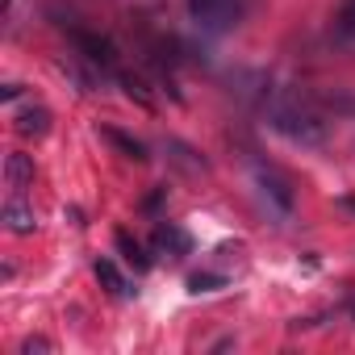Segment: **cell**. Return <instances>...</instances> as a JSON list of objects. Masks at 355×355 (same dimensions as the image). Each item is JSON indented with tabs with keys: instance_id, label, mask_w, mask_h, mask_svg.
Segmentation results:
<instances>
[{
	"instance_id": "obj_9",
	"label": "cell",
	"mask_w": 355,
	"mask_h": 355,
	"mask_svg": "<svg viewBox=\"0 0 355 355\" xmlns=\"http://www.w3.org/2000/svg\"><path fill=\"white\" fill-rule=\"evenodd\" d=\"M92 272H96V280H101V288L109 293V297H117V301H130L138 288H130V280L121 276V268L113 263V259H96L92 263Z\"/></svg>"
},
{
	"instance_id": "obj_5",
	"label": "cell",
	"mask_w": 355,
	"mask_h": 355,
	"mask_svg": "<svg viewBox=\"0 0 355 355\" xmlns=\"http://www.w3.org/2000/svg\"><path fill=\"white\" fill-rule=\"evenodd\" d=\"M150 251L167 255V259H184L193 251V234L184 226H175V222H159L155 234H150Z\"/></svg>"
},
{
	"instance_id": "obj_8",
	"label": "cell",
	"mask_w": 355,
	"mask_h": 355,
	"mask_svg": "<svg viewBox=\"0 0 355 355\" xmlns=\"http://www.w3.org/2000/svg\"><path fill=\"white\" fill-rule=\"evenodd\" d=\"M13 130L21 138H46L51 134V109L46 105H26L17 117H13Z\"/></svg>"
},
{
	"instance_id": "obj_7",
	"label": "cell",
	"mask_w": 355,
	"mask_h": 355,
	"mask_svg": "<svg viewBox=\"0 0 355 355\" xmlns=\"http://www.w3.org/2000/svg\"><path fill=\"white\" fill-rule=\"evenodd\" d=\"M5 189L17 193V197H26V189H34V159H30V155L13 150V155L5 159Z\"/></svg>"
},
{
	"instance_id": "obj_1",
	"label": "cell",
	"mask_w": 355,
	"mask_h": 355,
	"mask_svg": "<svg viewBox=\"0 0 355 355\" xmlns=\"http://www.w3.org/2000/svg\"><path fill=\"white\" fill-rule=\"evenodd\" d=\"M268 125L288 138L293 146H322L326 142V117L301 101H284V96H272L268 101Z\"/></svg>"
},
{
	"instance_id": "obj_16",
	"label": "cell",
	"mask_w": 355,
	"mask_h": 355,
	"mask_svg": "<svg viewBox=\"0 0 355 355\" xmlns=\"http://www.w3.org/2000/svg\"><path fill=\"white\" fill-rule=\"evenodd\" d=\"M34 351H38V355H46V351H55V343H51V338H42V334H30V338L21 343V355H34Z\"/></svg>"
},
{
	"instance_id": "obj_4",
	"label": "cell",
	"mask_w": 355,
	"mask_h": 355,
	"mask_svg": "<svg viewBox=\"0 0 355 355\" xmlns=\"http://www.w3.org/2000/svg\"><path fill=\"white\" fill-rule=\"evenodd\" d=\"M71 46H76V55H80V59H88L92 67H101L105 76H113V80H117V71H121V67H117V46H113L105 34L76 30V34H71Z\"/></svg>"
},
{
	"instance_id": "obj_15",
	"label": "cell",
	"mask_w": 355,
	"mask_h": 355,
	"mask_svg": "<svg viewBox=\"0 0 355 355\" xmlns=\"http://www.w3.org/2000/svg\"><path fill=\"white\" fill-rule=\"evenodd\" d=\"M218 288H226V276H218V272H197V276H189V293H218Z\"/></svg>"
},
{
	"instance_id": "obj_2",
	"label": "cell",
	"mask_w": 355,
	"mask_h": 355,
	"mask_svg": "<svg viewBox=\"0 0 355 355\" xmlns=\"http://www.w3.org/2000/svg\"><path fill=\"white\" fill-rule=\"evenodd\" d=\"M189 17L205 34H230L247 17V0H189Z\"/></svg>"
},
{
	"instance_id": "obj_6",
	"label": "cell",
	"mask_w": 355,
	"mask_h": 355,
	"mask_svg": "<svg viewBox=\"0 0 355 355\" xmlns=\"http://www.w3.org/2000/svg\"><path fill=\"white\" fill-rule=\"evenodd\" d=\"M0 222H5V230H9V234H17V239H26V234H34V230H38L34 205H30L26 197H17V193H9L5 209H0Z\"/></svg>"
},
{
	"instance_id": "obj_17",
	"label": "cell",
	"mask_w": 355,
	"mask_h": 355,
	"mask_svg": "<svg viewBox=\"0 0 355 355\" xmlns=\"http://www.w3.org/2000/svg\"><path fill=\"white\" fill-rule=\"evenodd\" d=\"M0 96H5V101H17V96H21V84H5V88H0Z\"/></svg>"
},
{
	"instance_id": "obj_14",
	"label": "cell",
	"mask_w": 355,
	"mask_h": 355,
	"mask_svg": "<svg viewBox=\"0 0 355 355\" xmlns=\"http://www.w3.org/2000/svg\"><path fill=\"white\" fill-rule=\"evenodd\" d=\"M334 34L343 42H355V0H343L338 13H334Z\"/></svg>"
},
{
	"instance_id": "obj_10",
	"label": "cell",
	"mask_w": 355,
	"mask_h": 355,
	"mask_svg": "<svg viewBox=\"0 0 355 355\" xmlns=\"http://www.w3.org/2000/svg\"><path fill=\"white\" fill-rule=\"evenodd\" d=\"M113 247H117V251H121V259H125V263H134L138 272H150V268H155V255H150V251L130 234V230H117V234H113Z\"/></svg>"
},
{
	"instance_id": "obj_11",
	"label": "cell",
	"mask_w": 355,
	"mask_h": 355,
	"mask_svg": "<svg viewBox=\"0 0 355 355\" xmlns=\"http://www.w3.org/2000/svg\"><path fill=\"white\" fill-rule=\"evenodd\" d=\"M163 150H167V159H171L175 167H180V171H189V175H201V171H209V163H205V159H201V155H197L189 142H180V138H167V146H163Z\"/></svg>"
},
{
	"instance_id": "obj_18",
	"label": "cell",
	"mask_w": 355,
	"mask_h": 355,
	"mask_svg": "<svg viewBox=\"0 0 355 355\" xmlns=\"http://www.w3.org/2000/svg\"><path fill=\"white\" fill-rule=\"evenodd\" d=\"M351 322H355V301H351Z\"/></svg>"
},
{
	"instance_id": "obj_3",
	"label": "cell",
	"mask_w": 355,
	"mask_h": 355,
	"mask_svg": "<svg viewBox=\"0 0 355 355\" xmlns=\"http://www.w3.org/2000/svg\"><path fill=\"white\" fill-rule=\"evenodd\" d=\"M255 184H259L263 201H268L280 218H288V214H293L297 193H293V180H288L280 167H272V163H255Z\"/></svg>"
},
{
	"instance_id": "obj_12",
	"label": "cell",
	"mask_w": 355,
	"mask_h": 355,
	"mask_svg": "<svg viewBox=\"0 0 355 355\" xmlns=\"http://www.w3.org/2000/svg\"><path fill=\"white\" fill-rule=\"evenodd\" d=\"M101 134H105V138H109L125 159H134V163H146V159H150L142 138H134V134H125V130H117V125H101Z\"/></svg>"
},
{
	"instance_id": "obj_13",
	"label": "cell",
	"mask_w": 355,
	"mask_h": 355,
	"mask_svg": "<svg viewBox=\"0 0 355 355\" xmlns=\"http://www.w3.org/2000/svg\"><path fill=\"white\" fill-rule=\"evenodd\" d=\"M117 84L125 88V96H130V101H138L142 109H155V96L146 92V80H142V76H130V71H117Z\"/></svg>"
}]
</instances>
